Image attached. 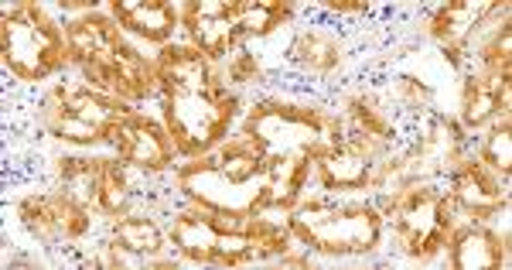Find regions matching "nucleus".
<instances>
[{
    "label": "nucleus",
    "mask_w": 512,
    "mask_h": 270,
    "mask_svg": "<svg viewBox=\"0 0 512 270\" xmlns=\"http://www.w3.org/2000/svg\"><path fill=\"white\" fill-rule=\"evenodd\" d=\"M383 212L362 202H345L335 206L328 199H301V206L291 212V229L304 247H315L321 253H369L383 236Z\"/></svg>",
    "instance_id": "f257e3e1"
},
{
    "label": "nucleus",
    "mask_w": 512,
    "mask_h": 270,
    "mask_svg": "<svg viewBox=\"0 0 512 270\" xmlns=\"http://www.w3.org/2000/svg\"><path fill=\"white\" fill-rule=\"evenodd\" d=\"M4 65L18 79L38 83L65 65V31L35 4H7L4 7Z\"/></svg>",
    "instance_id": "f03ea898"
},
{
    "label": "nucleus",
    "mask_w": 512,
    "mask_h": 270,
    "mask_svg": "<svg viewBox=\"0 0 512 270\" xmlns=\"http://www.w3.org/2000/svg\"><path fill=\"white\" fill-rule=\"evenodd\" d=\"M236 110L239 100L219 79L205 93L164 100V120H168V134L175 141V151L185 154V158L216 151L226 141L229 124L236 120Z\"/></svg>",
    "instance_id": "7ed1b4c3"
},
{
    "label": "nucleus",
    "mask_w": 512,
    "mask_h": 270,
    "mask_svg": "<svg viewBox=\"0 0 512 270\" xmlns=\"http://www.w3.org/2000/svg\"><path fill=\"white\" fill-rule=\"evenodd\" d=\"M21 219L38 240H76L89 229V209L76 206L69 195H31L21 202Z\"/></svg>",
    "instance_id": "20e7f679"
},
{
    "label": "nucleus",
    "mask_w": 512,
    "mask_h": 270,
    "mask_svg": "<svg viewBox=\"0 0 512 270\" xmlns=\"http://www.w3.org/2000/svg\"><path fill=\"white\" fill-rule=\"evenodd\" d=\"M117 147L123 165H137L147 171H164L175 161V141H171L168 127H161L151 117H140V113L123 117Z\"/></svg>",
    "instance_id": "39448f33"
},
{
    "label": "nucleus",
    "mask_w": 512,
    "mask_h": 270,
    "mask_svg": "<svg viewBox=\"0 0 512 270\" xmlns=\"http://www.w3.org/2000/svg\"><path fill=\"white\" fill-rule=\"evenodd\" d=\"M454 171V185H451V199L458 202L461 212L482 223V219H492L499 209H506V192H502V182L492 168H485L478 158H461Z\"/></svg>",
    "instance_id": "423d86ee"
},
{
    "label": "nucleus",
    "mask_w": 512,
    "mask_h": 270,
    "mask_svg": "<svg viewBox=\"0 0 512 270\" xmlns=\"http://www.w3.org/2000/svg\"><path fill=\"white\" fill-rule=\"evenodd\" d=\"M158 62V76H161V93L164 100L171 96H192V93H205L212 83H216V72H212V62L198 52L195 45H175L168 42L161 48V55H154Z\"/></svg>",
    "instance_id": "0eeeda50"
},
{
    "label": "nucleus",
    "mask_w": 512,
    "mask_h": 270,
    "mask_svg": "<svg viewBox=\"0 0 512 270\" xmlns=\"http://www.w3.org/2000/svg\"><path fill=\"white\" fill-rule=\"evenodd\" d=\"M181 24H185L188 35H192V45L209 62L226 59L239 45L236 24L229 18V4H188L185 11H181Z\"/></svg>",
    "instance_id": "6e6552de"
},
{
    "label": "nucleus",
    "mask_w": 512,
    "mask_h": 270,
    "mask_svg": "<svg viewBox=\"0 0 512 270\" xmlns=\"http://www.w3.org/2000/svg\"><path fill=\"white\" fill-rule=\"evenodd\" d=\"M205 161H209L226 182L253 185V182H263V175H267V144L243 130L239 137H229L216 151L205 154Z\"/></svg>",
    "instance_id": "1a4fd4ad"
},
{
    "label": "nucleus",
    "mask_w": 512,
    "mask_h": 270,
    "mask_svg": "<svg viewBox=\"0 0 512 270\" xmlns=\"http://www.w3.org/2000/svg\"><path fill=\"white\" fill-rule=\"evenodd\" d=\"M123 42L120 38V24L113 14L103 11H86L82 18L65 24V45H69V59L72 62H93L99 55L113 52Z\"/></svg>",
    "instance_id": "9d476101"
},
{
    "label": "nucleus",
    "mask_w": 512,
    "mask_h": 270,
    "mask_svg": "<svg viewBox=\"0 0 512 270\" xmlns=\"http://www.w3.org/2000/svg\"><path fill=\"white\" fill-rule=\"evenodd\" d=\"M451 253V267L454 270H492L506 264V247L492 229L478 226V223H458L448 240Z\"/></svg>",
    "instance_id": "9b49d317"
},
{
    "label": "nucleus",
    "mask_w": 512,
    "mask_h": 270,
    "mask_svg": "<svg viewBox=\"0 0 512 270\" xmlns=\"http://www.w3.org/2000/svg\"><path fill=\"white\" fill-rule=\"evenodd\" d=\"M110 14L117 18L120 28L134 31L137 38H147L154 45H168L175 28L181 24V11H175L171 4H161V0H147V4H134V0H117L110 7Z\"/></svg>",
    "instance_id": "f8f14e48"
},
{
    "label": "nucleus",
    "mask_w": 512,
    "mask_h": 270,
    "mask_svg": "<svg viewBox=\"0 0 512 270\" xmlns=\"http://www.w3.org/2000/svg\"><path fill=\"white\" fill-rule=\"evenodd\" d=\"M315 171L325 192H359V188H373L376 161L349 151L345 144H335L318 158Z\"/></svg>",
    "instance_id": "ddd939ff"
},
{
    "label": "nucleus",
    "mask_w": 512,
    "mask_h": 270,
    "mask_svg": "<svg viewBox=\"0 0 512 270\" xmlns=\"http://www.w3.org/2000/svg\"><path fill=\"white\" fill-rule=\"evenodd\" d=\"M492 117H509V79L478 72L461 93V124L465 130H478Z\"/></svg>",
    "instance_id": "4468645a"
},
{
    "label": "nucleus",
    "mask_w": 512,
    "mask_h": 270,
    "mask_svg": "<svg viewBox=\"0 0 512 270\" xmlns=\"http://www.w3.org/2000/svg\"><path fill=\"white\" fill-rule=\"evenodd\" d=\"M175 247L185 253L188 260L198 264H219V250H222V233L216 223L209 219V209H188L175 219Z\"/></svg>",
    "instance_id": "2eb2a0df"
},
{
    "label": "nucleus",
    "mask_w": 512,
    "mask_h": 270,
    "mask_svg": "<svg viewBox=\"0 0 512 270\" xmlns=\"http://www.w3.org/2000/svg\"><path fill=\"white\" fill-rule=\"evenodd\" d=\"M495 11V4H448L434 14L431 35L444 48H461L465 52L472 45V35L482 28V21Z\"/></svg>",
    "instance_id": "dca6fc26"
},
{
    "label": "nucleus",
    "mask_w": 512,
    "mask_h": 270,
    "mask_svg": "<svg viewBox=\"0 0 512 270\" xmlns=\"http://www.w3.org/2000/svg\"><path fill=\"white\" fill-rule=\"evenodd\" d=\"M291 4H263V0H250V4H229V18L236 24L239 38L270 35L284 21H291Z\"/></svg>",
    "instance_id": "f3484780"
},
{
    "label": "nucleus",
    "mask_w": 512,
    "mask_h": 270,
    "mask_svg": "<svg viewBox=\"0 0 512 270\" xmlns=\"http://www.w3.org/2000/svg\"><path fill=\"white\" fill-rule=\"evenodd\" d=\"M294 59L311 72H332L342 62V48H338V38L328 35L321 28H304L297 31L294 38Z\"/></svg>",
    "instance_id": "a211bd4d"
},
{
    "label": "nucleus",
    "mask_w": 512,
    "mask_h": 270,
    "mask_svg": "<svg viewBox=\"0 0 512 270\" xmlns=\"http://www.w3.org/2000/svg\"><path fill=\"white\" fill-rule=\"evenodd\" d=\"M130 209L127 195V175H123V161H106L99 171V192H96V212L113 219H123V212Z\"/></svg>",
    "instance_id": "6ab92c4d"
},
{
    "label": "nucleus",
    "mask_w": 512,
    "mask_h": 270,
    "mask_svg": "<svg viewBox=\"0 0 512 270\" xmlns=\"http://www.w3.org/2000/svg\"><path fill=\"white\" fill-rule=\"evenodd\" d=\"M45 124L52 130L59 141H72V144H99L103 141V127L89 124V120L76 117V113L62 110L59 103L48 100V110H45Z\"/></svg>",
    "instance_id": "aec40b11"
},
{
    "label": "nucleus",
    "mask_w": 512,
    "mask_h": 270,
    "mask_svg": "<svg viewBox=\"0 0 512 270\" xmlns=\"http://www.w3.org/2000/svg\"><path fill=\"white\" fill-rule=\"evenodd\" d=\"M117 247L123 253H140V257H154L164 247L161 229L151 219H120L117 226Z\"/></svg>",
    "instance_id": "412c9836"
},
{
    "label": "nucleus",
    "mask_w": 512,
    "mask_h": 270,
    "mask_svg": "<svg viewBox=\"0 0 512 270\" xmlns=\"http://www.w3.org/2000/svg\"><path fill=\"white\" fill-rule=\"evenodd\" d=\"M345 110H349V117L355 120V130H362V134H373V137H390V117H386L383 110H379V103L373 96H349L345 100Z\"/></svg>",
    "instance_id": "4be33fe9"
},
{
    "label": "nucleus",
    "mask_w": 512,
    "mask_h": 270,
    "mask_svg": "<svg viewBox=\"0 0 512 270\" xmlns=\"http://www.w3.org/2000/svg\"><path fill=\"white\" fill-rule=\"evenodd\" d=\"M478 161H482L485 168H492L499 178H509V165H512V141H509V117H502L499 124H495L492 137L485 141L482 154H478Z\"/></svg>",
    "instance_id": "5701e85b"
},
{
    "label": "nucleus",
    "mask_w": 512,
    "mask_h": 270,
    "mask_svg": "<svg viewBox=\"0 0 512 270\" xmlns=\"http://www.w3.org/2000/svg\"><path fill=\"white\" fill-rule=\"evenodd\" d=\"M396 93H400L410 106H427L434 96L431 89H427L424 83H417V79H400V83H396Z\"/></svg>",
    "instance_id": "b1692460"
},
{
    "label": "nucleus",
    "mask_w": 512,
    "mask_h": 270,
    "mask_svg": "<svg viewBox=\"0 0 512 270\" xmlns=\"http://www.w3.org/2000/svg\"><path fill=\"white\" fill-rule=\"evenodd\" d=\"M229 79H233V83H250V79H260V65H256L253 55H236L233 65H229Z\"/></svg>",
    "instance_id": "393cba45"
}]
</instances>
